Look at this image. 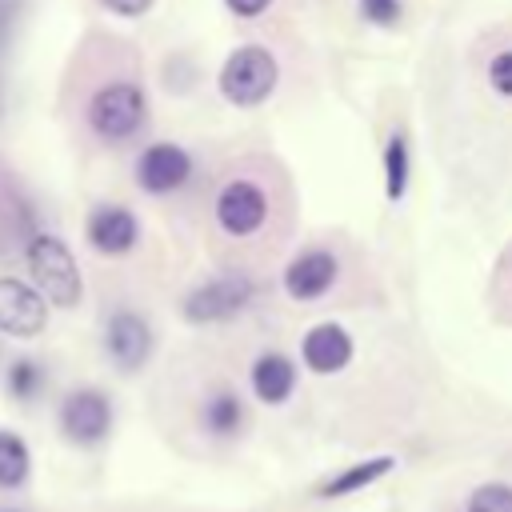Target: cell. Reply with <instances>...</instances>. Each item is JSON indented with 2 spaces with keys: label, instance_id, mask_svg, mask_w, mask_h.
I'll list each match as a JSON object with an SVG mask.
<instances>
[{
  "label": "cell",
  "instance_id": "cb8c5ba5",
  "mask_svg": "<svg viewBox=\"0 0 512 512\" xmlns=\"http://www.w3.org/2000/svg\"><path fill=\"white\" fill-rule=\"evenodd\" d=\"M224 4H228L240 20H256V16H264V12H268V4H272V0H224Z\"/></svg>",
  "mask_w": 512,
  "mask_h": 512
},
{
  "label": "cell",
  "instance_id": "ffe728a7",
  "mask_svg": "<svg viewBox=\"0 0 512 512\" xmlns=\"http://www.w3.org/2000/svg\"><path fill=\"white\" fill-rule=\"evenodd\" d=\"M20 12H24V0H0V72H4V64H8L12 44H16Z\"/></svg>",
  "mask_w": 512,
  "mask_h": 512
},
{
  "label": "cell",
  "instance_id": "6da1fadb",
  "mask_svg": "<svg viewBox=\"0 0 512 512\" xmlns=\"http://www.w3.org/2000/svg\"><path fill=\"white\" fill-rule=\"evenodd\" d=\"M276 212H280L276 188L264 176H252V172L228 176L216 188V200H212V220H216V228L228 240H256V236H264L268 224L276 220Z\"/></svg>",
  "mask_w": 512,
  "mask_h": 512
},
{
  "label": "cell",
  "instance_id": "7a4b0ae2",
  "mask_svg": "<svg viewBox=\"0 0 512 512\" xmlns=\"http://www.w3.org/2000/svg\"><path fill=\"white\" fill-rule=\"evenodd\" d=\"M84 120L92 128V136H100L104 144H124L132 140L144 120H148V96L136 80H108L92 92Z\"/></svg>",
  "mask_w": 512,
  "mask_h": 512
},
{
  "label": "cell",
  "instance_id": "603a6c76",
  "mask_svg": "<svg viewBox=\"0 0 512 512\" xmlns=\"http://www.w3.org/2000/svg\"><path fill=\"white\" fill-rule=\"evenodd\" d=\"M108 12H116V16H128V20H136V16H144L148 8H152V0H100Z\"/></svg>",
  "mask_w": 512,
  "mask_h": 512
},
{
  "label": "cell",
  "instance_id": "e0dca14e",
  "mask_svg": "<svg viewBox=\"0 0 512 512\" xmlns=\"http://www.w3.org/2000/svg\"><path fill=\"white\" fill-rule=\"evenodd\" d=\"M28 472H32V452H28V444H24L16 432H4V428H0V488H4V492L24 488Z\"/></svg>",
  "mask_w": 512,
  "mask_h": 512
},
{
  "label": "cell",
  "instance_id": "9a60e30c",
  "mask_svg": "<svg viewBox=\"0 0 512 512\" xmlns=\"http://www.w3.org/2000/svg\"><path fill=\"white\" fill-rule=\"evenodd\" d=\"M392 456H368V460H360V464H348V468H340L336 476H328L324 484H320V496L324 500H336V496H352V492H360V488H368V484H376L380 476H388L392 472Z\"/></svg>",
  "mask_w": 512,
  "mask_h": 512
},
{
  "label": "cell",
  "instance_id": "277c9868",
  "mask_svg": "<svg viewBox=\"0 0 512 512\" xmlns=\"http://www.w3.org/2000/svg\"><path fill=\"white\" fill-rule=\"evenodd\" d=\"M276 80H280L276 56H272L264 44H240V48H232V56L224 60L216 84H220V96H224L228 104H236V108H256V104H264V100L272 96Z\"/></svg>",
  "mask_w": 512,
  "mask_h": 512
},
{
  "label": "cell",
  "instance_id": "4fadbf2b",
  "mask_svg": "<svg viewBox=\"0 0 512 512\" xmlns=\"http://www.w3.org/2000/svg\"><path fill=\"white\" fill-rule=\"evenodd\" d=\"M248 380H252V392H256V400H264V404H284L288 396H292V388H296V364L284 356V352H260L256 360H252V368H248Z\"/></svg>",
  "mask_w": 512,
  "mask_h": 512
},
{
  "label": "cell",
  "instance_id": "d4e9b609",
  "mask_svg": "<svg viewBox=\"0 0 512 512\" xmlns=\"http://www.w3.org/2000/svg\"><path fill=\"white\" fill-rule=\"evenodd\" d=\"M0 512H16V508H0Z\"/></svg>",
  "mask_w": 512,
  "mask_h": 512
},
{
  "label": "cell",
  "instance_id": "ba28073f",
  "mask_svg": "<svg viewBox=\"0 0 512 512\" xmlns=\"http://www.w3.org/2000/svg\"><path fill=\"white\" fill-rule=\"evenodd\" d=\"M192 180V156L176 140H156L136 156V184L148 196H168Z\"/></svg>",
  "mask_w": 512,
  "mask_h": 512
},
{
  "label": "cell",
  "instance_id": "44dd1931",
  "mask_svg": "<svg viewBox=\"0 0 512 512\" xmlns=\"http://www.w3.org/2000/svg\"><path fill=\"white\" fill-rule=\"evenodd\" d=\"M356 8H360V16H364L368 24H376V28H392V24L404 16V4H400V0H360Z\"/></svg>",
  "mask_w": 512,
  "mask_h": 512
},
{
  "label": "cell",
  "instance_id": "3957f363",
  "mask_svg": "<svg viewBox=\"0 0 512 512\" xmlns=\"http://www.w3.org/2000/svg\"><path fill=\"white\" fill-rule=\"evenodd\" d=\"M28 268H32V280L40 288V296L56 308H76L80 296H84V280H80V268L68 252V244L52 232H32L28 240Z\"/></svg>",
  "mask_w": 512,
  "mask_h": 512
},
{
  "label": "cell",
  "instance_id": "7402d4cb",
  "mask_svg": "<svg viewBox=\"0 0 512 512\" xmlns=\"http://www.w3.org/2000/svg\"><path fill=\"white\" fill-rule=\"evenodd\" d=\"M488 84L500 92V96H512V48L496 52L488 60Z\"/></svg>",
  "mask_w": 512,
  "mask_h": 512
},
{
  "label": "cell",
  "instance_id": "ac0fdd59",
  "mask_svg": "<svg viewBox=\"0 0 512 512\" xmlns=\"http://www.w3.org/2000/svg\"><path fill=\"white\" fill-rule=\"evenodd\" d=\"M44 364L40 360H32V356H20V360H12L8 364V376H4V388H8V396L16 400V404H32L40 392H44Z\"/></svg>",
  "mask_w": 512,
  "mask_h": 512
},
{
  "label": "cell",
  "instance_id": "8fae6325",
  "mask_svg": "<svg viewBox=\"0 0 512 512\" xmlns=\"http://www.w3.org/2000/svg\"><path fill=\"white\" fill-rule=\"evenodd\" d=\"M336 276H340V260L332 256V248H304L284 268V292L292 300H320L336 284Z\"/></svg>",
  "mask_w": 512,
  "mask_h": 512
},
{
  "label": "cell",
  "instance_id": "7c38bea8",
  "mask_svg": "<svg viewBox=\"0 0 512 512\" xmlns=\"http://www.w3.org/2000/svg\"><path fill=\"white\" fill-rule=\"evenodd\" d=\"M300 356H304V364H308L312 372L332 376V372L348 368V360H352V336H348L344 324H336V320H320V324H312V328L304 332V340H300Z\"/></svg>",
  "mask_w": 512,
  "mask_h": 512
},
{
  "label": "cell",
  "instance_id": "30bf717a",
  "mask_svg": "<svg viewBox=\"0 0 512 512\" xmlns=\"http://www.w3.org/2000/svg\"><path fill=\"white\" fill-rule=\"evenodd\" d=\"M84 232H88V244H92L100 256H124V252H132L136 240H140V220H136L132 208H124V204H96V208L88 212Z\"/></svg>",
  "mask_w": 512,
  "mask_h": 512
},
{
  "label": "cell",
  "instance_id": "9c48e42d",
  "mask_svg": "<svg viewBox=\"0 0 512 512\" xmlns=\"http://www.w3.org/2000/svg\"><path fill=\"white\" fill-rule=\"evenodd\" d=\"M48 324V304L40 288H32L20 276H0V332L16 340L40 336Z\"/></svg>",
  "mask_w": 512,
  "mask_h": 512
},
{
  "label": "cell",
  "instance_id": "52a82bcc",
  "mask_svg": "<svg viewBox=\"0 0 512 512\" xmlns=\"http://www.w3.org/2000/svg\"><path fill=\"white\" fill-rule=\"evenodd\" d=\"M156 348V336H152V324L136 312V308H116L104 324V352L108 360L120 368V372H136L148 364Z\"/></svg>",
  "mask_w": 512,
  "mask_h": 512
},
{
  "label": "cell",
  "instance_id": "2e32d148",
  "mask_svg": "<svg viewBox=\"0 0 512 512\" xmlns=\"http://www.w3.org/2000/svg\"><path fill=\"white\" fill-rule=\"evenodd\" d=\"M380 160H384V196L388 200H400L408 192V180H412V152H408L404 132H392L384 140Z\"/></svg>",
  "mask_w": 512,
  "mask_h": 512
},
{
  "label": "cell",
  "instance_id": "5bb4252c",
  "mask_svg": "<svg viewBox=\"0 0 512 512\" xmlns=\"http://www.w3.org/2000/svg\"><path fill=\"white\" fill-rule=\"evenodd\" d=\"M200 424H204V432L216 436V440L236 436V432L244 428V400H240L232 388L212 392V396L200 404Z\"/></svg>",
  "mask_w": 512,
  "mask_h": 512
},
{
  "label": "cell",
  "instance_id": "5b68a950",
  "mask_svg": "<svg viewBox=\"0 0 512 512\" xmlns=\"http://www.w3.org/2000/svg\"><path fill=\"white\" fill-rule=\"evenodd\" d=\"M252 300H256V280L248 272H220L184 296V320H192V324L232 320Z\"/></svg>",
  "mask_w": 512,
  "mask_h": 512
},
{
  "label": "cell",
  "instance_id": "d6986e66",
  "mask_svg": "<svg viewBox=\"0 0 512 512\" xmlns=\"http://www.w3.org/2000/svg\"><path fill=\"white\" fill-rule=\"evenodd\" d=\"M464 512H512V484H504V480H488V484L472 488Z\"/></svg>",
  "mask_w": 512,
  "mask_h": 512
},
{
  "label": "cell",
  "instance_id": "8992f818",
  "mask_svg": "<svg viewBox=\"0 0 512 512\" xmlns=\"http://www.w3.org/2000/svg\"><path fill=\"white\" fill-rule=\"evenodd\" d=\"M60 432L68 444L96 448L112 432V400L100 388H76L60 404Z\"/></svg>",
  "mask_w": 512,
  "mask_h": 512
}]
</instances>
